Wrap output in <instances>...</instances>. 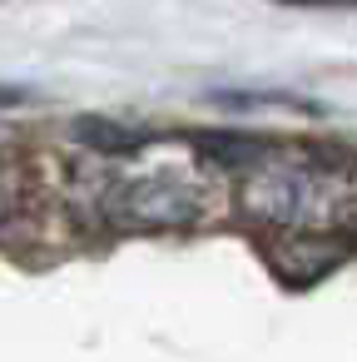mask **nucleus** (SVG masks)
<instances>
[{"label":"nucleus","mask_w":357,"mask_h":362,"mask_svg":"<svg viewBox=\"0 0 357 362\" xmlns=\"http://www.w3.org/2000/svg\"><path fill=\"white\" fill-rule=\"evenodd\" d=\"M105 209L119 228H184L209 214V199L179 174H139L124 179L105 199Z\"/></svg>","instance_id":"obj_2"},{"label":"nucleus","mask_w":357,"mask_h":362,"mask_svg":"<svg viewBox=\"0 0 357 362\" xmlns=\"http://www.w3.org/2000/svg\"><path fill=\"white\" fill-rule=\"evenodd\" d=\"M243 214L263 228H332L342 233L357 218V169L332 164L327 154L273 159V149L248 169Z\"/></svg>","instance_id":"obj_1"},{"label":"nucleus","mask_w":357,"mask_h":362,"mask_svg":"<svg viewBox=\"0 0 357 362\" xmlns=\"http://www.w3.org/2000/svg\"><path fill=\"white\" fill-rule=\"evenodd\" d=\"M199 149H204V159H209L213 169H228V174H248V169L268 154L263 139H243V134H218V139H204Z\"/></svg>","instance_id":"obj_3"},{"label":"nucleus","mask_w":357,"mask_h":362,"mask_svg":"<svg viewBox=\"0 0 357 362\" xmlns=\"http://www.w3.org/2000/svg\"><path fill=\"white\" fill-rule=\"evenodd\" d=\"M75 134L90 144V149H105V154H134L144 144V134L124 129V124H110V119H80Z\"/></svg>","instance_id":"obj_4"},{"label":"nucleus","mask_w":357,"mask_h":362,"mask_svg":"<svg viewBox=\"0 0 357 362\" xmlns=\"http://www.w3.org/2000/svg\"><path fill=\"white\" fill-rule=\"evenodd\" d=\"M0 194H6V184H0Z\"/></svg>","instance_id":"obj_7"},{"label":"nucleus","mask_w":357,"mask_h":362,"mask_svg":"<svg viewBox=\"0 0 357 362\" xmlns=\"http://www.w3.org/2000/svg\"><path fill=\"white\" fill-rule=\"evenodd\" d=\"M298 6H317V0H298Z\"/></svg>","instance_id":"obj_6"},{"label":"nucleus","mask_w":357,"mask_h":362,"mask_svg":"<svg viewBox=\"0 0 357 362\" xmlns=\"http://www.w3.org/2000/svg\"><path fill=\"white\" fill-rule=\"evenodd\" d=\"M21 100H25L21 85H0V105H21Z\"/></svg>","instance_id":"obj_5"}]
</instances>
